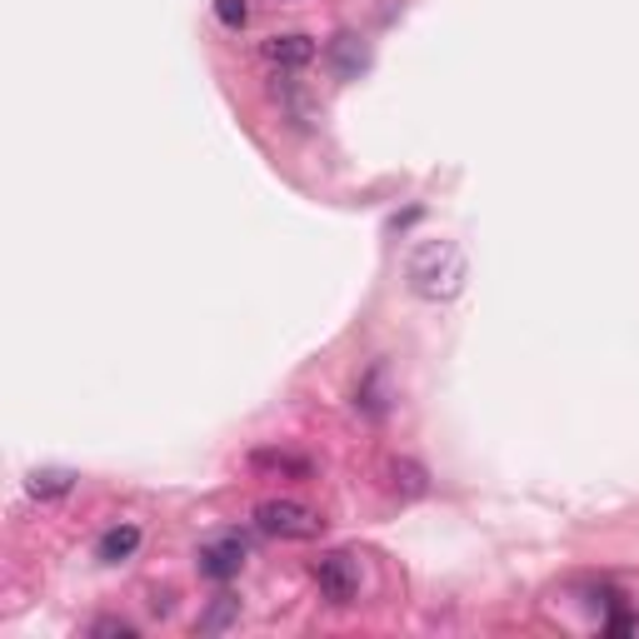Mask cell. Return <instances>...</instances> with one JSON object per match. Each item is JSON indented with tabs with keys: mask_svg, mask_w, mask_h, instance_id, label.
Instances as JSON below:
<instances>
[{
	"mask_svg": "<svg viewBox=\"0 0 639 639\" xmlns=\"http://www.w3.org/2000/svg\"><path fill=\"white\" fill-rule=\"evenodd\" d=\"M404 275H410V290H415L420 300H455L465 285V255L449 246V240H425V246L410 255Z\"/></svg>",
	"mask_w": 639,
	"mask_h": 639,
	"instance_id": "cell-1",
	"label": "cell"
},
{
	"mask_svg": "<svg viewBox=\"0 0 639 639\" xmlns=\"http://www.w3.org/2000/svg\"><path fill=\"white\" fill-rule=\"evenodd\" d=\"M255 529L270 539H320L326 520L315 515L300 500H260L255 505Z\"/></svg>",
	"mask_w": 639,
	"mask_h": 639,
	"instance_id": "cell-2",
	"label": "cell"
},
{
	"mask_svg": "<svg viewBox=\"0 0 639 639\" xmlns=\"http://www.w3.org/2000/svg\"><path fill=\"white\" fill-rule=\"evenodd\" d=\"M315 584H320V595L330 600V605H355L360 595V560L345 550H330L315 560Z\"/></svg>",
	"mask_w": 639,
	"mask_h": 639,
	"instance_id": "cell-3",
	"label": "cell"
},
{
	"mask_svg": "<svg viewBox=\"0 0 639 639\" xmlns=\"http://www.w3.org/2000/svg\"><path fill=\"white\" fill-rule=\"evenodd\" d=\"M246 539L240 535H210L195 550V570L205 574V580H215V584H225V580H236L240 570H246Z\"/></svg>",
	"mask_w": 639,
	"mask_h": 639,
	"instance_id": "cell-4",
	"label": "cell"
},
{
	"mask_svg": "<svg viewBox=\"0 0 639 639\" xmlns=\"http://www.w3.org/2000/svg\"><path fill=\"white\" fill-rule=\"evenodd\" d=\"M260 56L270 60L275 70H300L315 60V41L300 31H285V35H270V41H260Z\"/></svg>",
	"mask_w": 639,
	"mask_h": 639,
	"instance_id": "cell-5",
	"label": "cell"
},
{
	"mask_svg": "<svg viewBox=\"0 0 639 639\" xmlns=\"http://www.w3.org/2000/svg\"><path fill=\"white\" fill-rule=\"evenodd\" d=\"M326 56H330V66H335V76H340V80H355L360 70L370 66V45L360 41V35L340 31L335 41H330V50H326Z\"/></svg>",
	"mask_w": 639,
	"mask_h": 639,
	"instance_id": "cell-6",
	"label": "cell"
},
{
	"mask_svg": "<svg viewBox=\"0 0 639 639\" xmlns=\"http://www.w3.org/2000/svg\"><path fill=\"white\" fill-rule=\"evenodd\" d=\"M135 550H140V525H115L95 539V560L101 564H121V560H130Z\"/></svg>",
	"mask_w": 639,
	"mask_h": 639,
	"instance_id": "cell-7",
	"label": "cell"
},
{
	"mask_svg": "<svg viewBox=\"0 0 639 639\" xmlns=\"http://www.w3.org/2000/svg\"><path fill=\"white\" fill-rule=\"evenodd\" d=\"M250 465H255V470H270V475H290V480H310V460H300L290 449H255Z\"/></svg>",
	"mask_w": 639,
	"mask_h": 639,
	"instance_id": "cell-8",
	"label": "cell"
},
{
	"mask_svg": "<svg viewBox=\"0 0 639 639\" xmlns=\"http://www.w3.org/2000/svg\"><path fill=\"white\" fill-rule=\"evenodd\" d=\"M355 410H365L370 420H385V410H390V400H385V370L375 365L365 380H360V390H355Z\"/></svg>",
	"mask_w": 639,
	"mask_h": 639,
	"instance_id": "cell-9",
	"label": "cell"
},
{
	"mask_svg": "<svg viewBox=\"0 0 639 639\" xmlns=\"http://www.w3.org/2000/svg\"><path fill=\"white\" fill-rule=\"evenodd\" d=\"M25 490H31L35 500H60V494L76 490V475L70 470H35L31 480H25Z\"/></svg>",
	"mask_w": 639,
	"mask_h": 639,
	"instance_id": "cell-10",
	"label": "cell"
},
{
	"mask_svg": "<svg viewBox=\"0 0 639 639\" xmlns=\"http://www.w3.org/2000/svg\"><path fill=\"white\" fill-rule=\"evenodd\" d=\"M236 619H240V600L215 595V600H210V609L201 615V625H195V629H201V635H220V629H230Z\"/></svg>",
	"mask_w": 639,
	"mask_h": 639,
	"instance_id": "cell-11",
	"label": "cell"
},
{
	"mask_svg": "<svg viewBox=\"0 0 639 639\" xmlns=\"http://www.w3.org/2000/svg\"><path fill=\"white\" fill-rule=\"evenodd\" d=\"M390 475H395V490H400V494H410V500L430 490L425 470H420V465H410V460H395V465H390Z\"/></svg>",
	"mask_w": 639,
	"mask_h": 639,
	"instance_id": "cell-12",
	"label": "cell"
},
{
	"mask_svg": "<svg viewBox=\"0 0 639 639\" xmlns=\"http://www.w3.org/2000/svg\"><path fill=\"white\" fill-rule=\"evenodd\" d=\"M215 21H220L225 31H240V25L250 21V5L246 0H215Z\"/></svg>",
	"mask_w": 639,
	"mask_h": 639,
	"instance_id": "cell-13",
	"label": "cell"
},
{
	"mask_svg": "<svg viewBox=\"0 0 639 639\" xmlns=\"http://www.w3.org/2000/svg\"><path fill=\"white\" fill-rule=\"evenodd\" d=\"M90 635H95V639H105V635L135 639V625H130V619H95V625H90Z\"/></svg>",
	"mask_w": 639,
	"mask_h": 639,
	"instance_id": "cell-14",
	"label": "cell"
}]
</instances>
